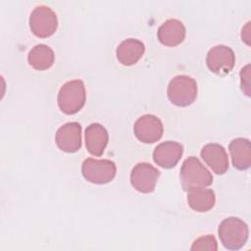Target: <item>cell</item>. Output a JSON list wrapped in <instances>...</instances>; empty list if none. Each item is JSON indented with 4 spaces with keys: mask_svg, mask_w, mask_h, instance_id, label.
I'll list each match as a JSON object with an SVG mask.
<instances>
[{
    "mask_svg": "<svg viewBox=\"0 0 251 251\" xmlns=\"http://www.w3.org/2000/svg\"><path fill=\"white\" fill-rule=\"evenodd\" d=\"M180 181L183 189L188 191L211 185L213 176L198 158L191 156L185 159L182 163L180 169Z\"/></svg>",
    "mask_w": 251,
    "mask_h": 251,
    "instance_id": "obj_1",
    "label": "cell"
},
{
    "mask_svg": "<svg viewBox=\"0 0 251 251\" xmlns=\"http://www.w3.org/2000/svg\"><path fill=\"white\" fill-rule=\"evenodd\" d=\"M219 237L223 245L229 250H238L246 243L248 238V226L239 218L229 217L219 226Z\"/></svg>",
    "mask_w": 251,
    "mask_h": 251,
    "instance_id": "obj_2",
    "label": "cell"
},
{
    "mask_svg": "<svg viewBox=\"0 0 251 251\" xmlns=\"http://www.w3.org/2000/svg\"><path fill=\"white\" fill-rule=\"evenodd\" d=\"M85 98L86 94L83 81L80 79L70 80L59 90L58 105L63 113L73 115L83 107Z\"/></svg>",
    "mask_w": 251,
    "mask_h": 251,
    "instance_id": "obj_3",
    "label": "cell"
},
{
    "mask_svg": "<svg viewBox=\"0 0 251 251\" xmlns=\"http://www.w3.org/2000/svg\"><path fill=\"white\" fill-rule=\"evenodd\" d=\"M170 101L179 107H185L194 102L197 97V83L194 78L180 75L175 76L168 85Z\"/></svg>",
    "mask_w": 251,
    "mask_h": 251,
    "instance_id": "obj_4",
    "label": "cell"
},
{
    "mask_svg": "<svg viewBox=\"0 0 251 251\" xmlns=\"http://www.w3.org/2000/svg\"><path fill=\"white\" fill-rule=\"evenodd\" d=\"M81 172L83 177L89 182L104 184L115 177L117 168L113 161L87 158L82 163Z\"/></svg>",
    "mask_w": 251,
    "mask_h": 251,
    "instance_id": "obj_5",
    "label": "cell"
},
{
    "mask_svg": "<svg viewBox=\"0 0 251 251\" xmlns=\"http://www.w3.org/2000/svg\"><path fill=\"white\" fill-rule=\"evenodd\" d=\"M58 25L55 12L44 5L35 7L29 17V27L32 33L38 37L45 38L52 35Z\"/></svg>",
    "mask_w": 251,
    "mask_h": 251,
    "instance_id": "obj_6",
    "label": "cell"
},
{
    "mask_svg": "<svg viewBox=\"0 0 251 251\" xmlns=\"http://www.w3.org/2000/svg\"><path fill=\"white\" fill-rule=\"evenodd\" d=\"M160 172L152 165L141 162L134 166L130 173V183L137 191L150 193L155 189Z\"/></svg>",
    "mask_w": 251,
    "mask_h": 251,
    "instance_id": "obj_7",
    "label": "cell"
},
{
    "mask_svg": "<svg viewBox=\"0 0 251 251\" xmlns=\"http://www.w3.org/2000/svg\"><path fill=\"white\" fill-rule=\"evenodd\" d=\"M206 63L211 72L225 75L232 70L235 56L231 48L226 45H216L209 50Z\"/></svg>",
    "mask_w": 251,
    "mask_h": 251,
    "instance_id": "obj_8",
    "label": "cell"
},
{
    "mask_svg": "<svg viewBox=\"0 0 251 251\" xmlns=\"http://www.w3.org/2000/svg\"><path fill=\"white\" fill-rule=\"evenodd\" d=\"M134 134L138 140L144 143L158 141L163 135V124L154 115H144L138 118L133 126Z\"/></svg>",
    "mask_w": 251,
    "mask_h": 251,
    "instance_id": "obj_9",
    "label": "cell"
},
{
    "mask_svg": "<svg viewBox=\"0 0 251 251\" xmlns=\"http://www.w3.org/2000/svg\"><path fill=\"white\" fill-rule=\"evenodd\" d=\"M56 143L65 152H76L81 146V126L76 122L67 123L56 132Z\"/></svg>",
    "mask_w": 251,
    "mask_h": 251,
    "instance_id": "obj_10",
    "label": "cell"
},
{
    "mask_svg": "<svg viewBox=\"0 0 251 251\" xmlns=\"http://www.w3.org/2000/svg\"><path fill=\"white\" fill-rule=\"evenodd\" d=\"M183 147L176 141H165L156 146L153 152L154 162L162 168L171 169L179 161Z\"/></svg>",
    "mask_w": 251,
    "mask_h": 251,
    "instance_id": "obj_11",
    "label": "cell"
},
{
    "mask_svg": "<svg viewBox=\"0 0 251 251\" xmlns=\"http://www.w3.org/2000/svg\"><path fill=\"white\" fill-rule=\"evenodd\" d=\"M204 162L217 175H224L228 169V158L226 149L218 143H208L201 150Z\"/></svg>",
    "mask_w": 251,
    "mask_h": 251,
    "instance_id": "obj_12",
    "label": "cell"
},
{
    "mask_svg": "<svg viewBox=\"0 0 251 251\" xmlns=\"http://www.w3.org/2000/svg\"><path fill=\"white\" fill-rule=\"evenodd\" d=\"M158 39L166 46H176L185 37V26L176 19H170L164 22L158 29Z\"/></svg>",
    "mask_w": 251,
    "mask_h": 251,
    "instance_id": "obj_13",
    "label": "cell"
},
{
    "mask_svg": "<svg viewBox=\"0 0 251 251\" xmlns=\"http://www.w3.org/2000/svg\"><path fill=\"white\" fill-rule=\"evenodd\" d=\"M108 131L100 124H90L85 128V146L94 156H101L108 143Z\"/></svg>",
    "mask_w": 251,
    "mask_h": 251,
    "instance_id": "obj_14",
    "label": "cell"
},
{
    "mask_svg": "<svg viewBox=\"0 0 251 251\" xmlns=\"http://www.w3.org/2000/svg\"><path fill=\"white\" fill-rule=\"evenodd\" d=\"M144 44L135 38H127L122 41L116 50L117 59L125 66L134 65L144 54Z\"/></svg>",
    "mask_w": 251,
    "mask_h": 251,
    "instance_id": "obj_15",
    "label": "cell"
},
{
    "mask_svg": "<svg viewBox=\"0 0 251 251\" xmlns=\"http://www.w3.org/2000/svg\"><path fill=\"white\" fill-rule=\"evenodd\" d=\"M232 165L235 169L243 171L251 165V145L246 138L238 137L233 139L228 146Z\"/></svg>",
    "mask_w": 251,
    "mask_h": 251,
    "instance_id": "obj_16",
    "label": "cell"
},
{
    "mask_svg": "<svg viewBox=\"0 0 251 251\" xmlns=\"http://www.w3.org/2000/svg\"><path fill=\"white\" fill-rule=\"evenodd\" d=\"M187 192V202L192 210L207 212L214 207L216 197L212 189L201 187L188 190Z\"/></svg>",
    "mask_w": 251,
    "mask_h": 251,
    "instance_id": "obj_17",
    "label": "cell"
},
{
    "mask_svg": "<svg viewBox=\"0 0 251 251\" xmlns=\"http://www.w3.org/2000/svg\"><path fill=\"white\" fill-rule=\"evenodd\" d=\"M53 50L46 44H37L29 51L27 60L29 65L38 71L49 69L54 63Z\"/></svg>",
    "mask_w": 251,
    "mask_h": 251,
    "instance_id": "obj_18",
    "label": "cell"
},
{
    "mask_svg": "<svg viewBox=\"0 0 251 251\" xmlns=\"http://www.w3.org/2000/svg\"><path fill=\"white\" fill-rule=\"evenodd\" d=\"M217 249H218L217 240L213 235H210V234L199 237L193 242L191 246V250H194V251H203V250L216 251Z\"/></svg>",
    "mask_w": 251,
    "mask_h": 251,
    "instance_id": "obj_19",
    "label": "cell"
},
{
    "mask_svg": "<svg viewBox=\"0 0 251 251\" xmlns=\"http://www.w3.org/2000/svg\"><path fill=\"white\" fill-rule=\"evenodd\" d=\"M240 85L242 91L250 96V64L243 67L240 71Z\"/></svg>",
    "mask_w": 251,
    "mask_h": 251,
    "instance_id": "obj_20",
    "label": "cell"
}]
</instances>
